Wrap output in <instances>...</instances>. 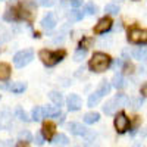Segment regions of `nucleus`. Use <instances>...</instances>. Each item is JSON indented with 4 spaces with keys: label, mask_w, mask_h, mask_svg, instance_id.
Segmentation results:
<instances>
[{
    "label": "nucleus",
    "mask_w": 147,
    "mask_h": 147,
    "mask_svg": "<svg viewBox=\"0 0 147 147\" xmlns=\"http://www.w3.org/2000/svg\"><path fill=\"white\" fill-rule=\"evenodd\" d=\"M90 69L94 71V72H103L106 71L109 66H110V57L106 55V53H94L90 63H88Z\"/></svg>",
    "instance_id": "obj_1"
},
{
    "label": "nucleus",
    "mask_w": 147,
    "mask_h": 147,
    "mask_svg": "<svg viewBox=\"0 0 147 147\" xmlns=\"http://www.w3.org/2000/svg\"><path fill=\"white\" fill-rule=\"evenodd\" d=\"M38 56H40L41 62L46 66H53V65H56L57 62L62 60V57L65 56V52H55V53H52L49 50H40Z\"/></svg>",
    "instance_id": "obj_2"
},
{
    "label": "nucleus",
    "mask_w": 147,
    "mask_h": 147,
    "mask_svg": "<svg viewBox=\"0 0 147 147\" xmlns=\"http://www.w3.org/2000/svg\"><path fill=\"white\" fill-rule=\"evenodd\" d=\"M32 59H34V52L31 49H25V50H21L13 56V63H15L16 68H24V66H27Z\"/></svg>",
    "instance_id": "obj_3"
},
{
    "label": "nucleus",
    "mask_w": 147,
    "mask_h": 147,
    "mask_svg": "<svg viewBox=\"0 0 147 147\" xmlns=\"http://www.w3.org/2000/svg\"><path fill=\"white\" fill-rule=\"evenodd\" d=\"M128 40L131 43H147V30H138V28H132L128 32Z\"/></svg>",
    "instance_id": "obj_4"
},
{
    "label": "nucleus",
    "mask_w": 147,
    "mask_h": 147,
    "mask_svg": "<svg viewBox=\"0 0 147 147\" xmlns=\"http://www.w3.org/2000/svg\"><path fill=\"white\" fill-rule=\"evenodd\" d=\"M129 119L124 115V113H119L115 116V128L119 134H124L128 128H129Z\"/></svg>",
    "instance_id": "obj_5"
},
{
    "label": "nucleus",
    "mask_w": 147,
    "mask_h": 147,
    "mask_svg": "<svg viewBox=\"0 0 147 147\" xmlns=\"http://www.w3.org/2000/svg\"><path fill=\"white\" fill-rule=\"evenodd\" d=\"M68 129L74 134V136H80V137H84V136H87V134H88L87 128H85L82 124H80V122H69V124H68Z\"/></svg>",
    "instance_id": "obj_6"
},
{
    "label": "nucleus",
    "mask_w": 147,
    "mask_h": 147,
    "mask_svg": "<svg viewBox=\"0 0 147 147\" xmlns=\"http://www.w3.org/2000/svg\"><path fill=\"white\" fill-rule=\"evenodd\" d=\"M66 105H68V109L71 110V112H75V110L81 109V106H82L81 97L78 94H69L68 100H66Z\"/></svg>",
    "instance_id": "obj_7"
},
{
    "label": "nucleus",
    "mask_w": 147,
    "mask_h": 147,
    "mask_svg": "<svg viewBox=\"0 0 147 147\" xmlns=\"http://www.w3.org/2000/svg\"><path fill=\"white\" fill-rule=\"evenodd\" d=\"M110 27H112V19H110V18H102L99 22L96 24L94 31H96L97 34H103V32L109 31Z\"/></svg>",
    "instance_id": "obj_8"
},
{
    "label": "nucleus",
    "mask_w": 147,
    "mask_h": 147,
    "mask_svg": "<svg viewBox=\"0 0 147 147\" xmlns=\"http://www.w3.org/2000/svg\"><path fill=\"white\" fill-rule=\"evenodd\" d=\"M55 129H56V127L53 122H44L43 128H41V134L44 136L46 140H52L55 137Z\"/></svg>",
    "instance_id": "obj_9"
},
{
    "label": "nucleus",
    "mask_w": 147,
    "mask_h": 147,
    "mask_svg": "<svg viewBox=\"0 0 147 147\" xmlns=\"http://www.w3.org/2000/svg\"><path fill=\"white\" fill-rule=\"evenodd\" d=\"M21 10H22V16L25 19H31L32 18V12L35 10V3L32 2H24L21 5Z\"/></svg>",
    "instance_id": "obj_10"
},
{
    "label": "nucleus",
    "mask_w": 147,
    "mask_h": 147,
    "mask_svg": "<svg viewBox=\"0 0 147 147\" xmlns=\"http://www.w3.org/2000/svg\"><path fill=\"white\" fill-rule=\"evenodd\" d=\"M56 27V18H55V15L53 13H47L43 19H41V28H44V30H53Z\"/></svg>",
    "instance_id": "obj_11"
},
{
    "label": "nucleus",
    "mask_w": 147,
    "mask_h": 147,
    "mask_svg": "<svg viewBox=\"0 0 147 147\" xmlns=\"http://www.w3.org/2000/svg\"><path fill=\"white\" fill-rule=\"evenodd\" d=\"M43 112H44V116H47V118H59L62 115L59 106H46V107H43Z\"/></svg>",
    "instance_id": "obj_12"
},
{
    "label": "nucleus",
    "mask_w": 147,
    "mask_h": 147,
    "mask_svg": "<svg viewBox=\"0 0 147 147\" xmlns=\"http://www.w3.org/2000/svg\"><path fill=\"white\" fill-rule=\"evenodd\" d=\"M131 55L134 56V59H137V60H140V62L147 63V49H146V47H138V49H134Z\"/></svg>",
    "instance_id": "obj_13"
},
{
    "label": "nucleus",
    "mask_w": 147,
    "mask_h": 147,
    "mask_svg": "<svg viewBox=\"0 0 147 147\" xmlns=\"http://www.w3.org/2000/svg\"><path fill=\"white\" fill-rule=\"evenodd\" d=\"M112 85H113L115 88L121 90V88H124L125 85H127V81H125V78L122 77L121 74H115L113 78H112Z\"/></svg>",
    "instance_id": "obj_14"
},
{
    "label": "nucleus",
    "mask_w": 147,
    "mask_h": 147,
    "mask_svg": "<svg viewBox=\"0 0 147 147\" xmlns=\"http://www.w3.org/2000/svg\"><path fill=\"white\" fill-rule=\"evenodd\" d=\"M49 97H50V100L55 103V106L62 107V106H63V103H65V100H63V96L60 94L59 91H50Z\"/></svg>",
    "instance_id": "obj_15"
},
{
    "label": "nucleus",
    "mask_w": 147,
    "mask_h": 147,
    "mask_svg": "<svg viewBox=\"0 0 147 147\" xmlns=\"http://www.w3.org/2000/svg\"><path fill=\"white\" fill-rule=\"evenodd\" d=\"M25 88H27V84H25V82H22V81L12 82V84H10V87H9V90H10L12 93H15V94H21V93H24V91H25Z\"/></svg>",
    "instance_id": "obj_16"
},
{
    "label": "nucleus",
    "mask_w": 147,
    "mask_h": 147,
    "mask_svg": "<svg viewBox=\"0 0 147 147\" xmlns=\"http://www.w3.org/2000/svg\"><path fill=\"white\" fill-rule=\"evenodd\" d=\"M113 100H115V105L118 106V109H119V107H124V106H127V105H128V102H129L128 96H127V94H124V93H119V94H116Z\"/></svg>",
    "instance_id": "obj_17"
},
{
    "label": "nucleus",
    "mask_w": 147,
    "mask_h": 147,
    "mask_svg": "<svg viewBox=\"0 0 147 147\" xmlns=\"http://www.w3.org/2000/svg\"><path fill=\"white\" fill-rule=\"evenodd\" d=\"M10 77V66L7 63L0 62V81H6Z\"/></svg>",
    "instance_id": "obj_18"
},
{
    "label": "nucleus",
    "mask_w": 147,
    "mask_h": 147,
    "mask_svg": "<svg viewBox=\"0 0 147 147\" xmlns=\"http://www.w3.org/2000/svg\"><path fill=\"white\" fill-rule=\"evenodd\" d=\"M116 110H118V106L115 105V100H113V99L109 100V102H106L105 106H103V112H105L106 115H113Z\"/></svg>",
    "instance_id": "obj_19"
},
{
    "label": "nucleus",
    "mask_w": 147,
    "mask_h": 147,
    "mask_svg": "<svg viewBox=\"0 0 147 147\" xmlns=\"http://www.w3.org/2000/svg\"><path fill=\"white\" fill-rule=\"evenodd\" d=\"M110 88H112L110 82H109V81H106V80H103V81L100 82V85H99V88H97V93H99V94L103 97V96H106V94H109V93H110Z\"/></svg>",
    "instance_id": "obj_20"
},
{
    "label": "nucleus",
    "mask_w": 147,
    "mask_h": 147,
    "mask_svg": "<svg viewBox=\"0 0 147 147\" xmlns=\"http://www.w3.org/2000/svg\"><path fill=\"white\" fill-rule=\"evenodd\" d=\"M84 122L85 124H88V125H91V124H94V122H97L100 119V115L97 113V112H88V113H85L84 115Z\"/></svg>",
    "instance_id": "obj_21"
},
{
    "label": "nucleus",
    "mask_w": 147,
    "mask_h": 147,
    "mask_svg": "<svg viewBox=\"0 0 147 147\" xmlns=\"http://www.w3.org/2000/svg\"><path fill=\"white\" fill-rule=\"evenodd\" d=\"M43 116H44L43 107H40V106H35V107L32 109V112H31V118H32V121L38 122V121H41V119H43Z\"/></svg>",
    "instance_id": "obj_22"
},
{
    "label": "nucleus",
    "mask_w": 147,
    "mask_h": 147,
    "mask_svg": "<svg viewBox=\"0 0 147 147\" xmlns=\"http://www.w3.org/2000/svg\"><path fill=\"white\" fill-rule=\"evenodd\" d=\"M52 143L56 144V146H65V144L69 143V140H68V137L65 136V134H57V136H55L52 138Z\"/></svg>",
    "instance_id": "obj_23"
},
{
    "label": "nucleus",
    "mask_w": 147,
    "mask_h": 147,
    "mask_svg": "<svg viewBox=\"0 0 147 147\" xmlns=\"http://www.w3.org/2000/svg\"><path fill=\"white\" fill-rule=\"evenodd\" d=\"M143 103H144L143 97H132V99H129V102H128V105L131 106V109H132V110L140 109V107L143 106Z\"/></svg>",
    "instance_id": "obj_24"
},
{
    "label": "nucleus",
    "mask_w": 147,
    "mask_h": 147,
    "mask_svg": "<svg viewBox=\"0 0 147 147\" xmlns=\"http://www.w3.org/2000/svg\"><path fill=\"white\" fill-rule=\"evenodd\" d=\"M68 16H69L71 21H80V19H82L84 13H82V10H80V9H74V10L69 12Z\"/></svg>",
    "instance_id": "obj_25"
},
{
    "label": "nucleus",
    "mask_w": 147,
    "mask_h": 147,
    "mask_svg": "<svg viewBox=\"0 0 147 147\" xmlns=\"http://www.w3.org/2000/svg\"><path fill=\"white\" fill-rule=\"evenodd\" d=\"M100 99H102V96L99 94V93H93V94H90V97H88V106L90 107H94L97 103L100 102Z\"/></svg>",
    "instance_id": "obj_26"
},
{
    "label": "nucleus",
    "mask_w": 147,
    "mask_h": 147,
    "mask_svg": "<svg viewBox=\"0 0 147 147\" xmlns=\"http://www.w3.org/2000/svg\"><path fill=\"white\" fill-rule=\"evenodd\" d=\"M85 56H87V49H80V50L74 53V60L75 62H81V60H84Z\"/></svg>",
    "instance_id": "obj_27"
},
{
    "label": "nucleus",
    "mask_w": 147,
    "mask_h": 147,
    "mask_svg": "<svg viewBox=\"0 0 147 147\" xmlns=\"http://www.w3.org/2000/svg\"><path fill=\"white\" fill-rule=\"evenodd\" d=\"M105 12L109 13V15H118L119 13V7L116 5H113V3H109V5L105 6Z\"/></svg>",
    "instance_id": "obj_28"
},
{
    "label": "nucleus",
    "mask_w": 147,
    "mask_h": 147,
    "mask_svg": "<svg viewBox=\"0 0 147 147\" xmlns=\"http://www.w3.org/2000/svg\"><path fill=\"white\" fill-rule=\"evenodd\" d=\"M84 12L87 15H96L97 13V6L94 3H87V5H85V7H84Z\"/></svg>",
    "instance_id": "obj_29"
},
{
    "label": "nucleus",
    "mask_w": 147,
    "mask_h": 147,
    "mask_svg": "<svg viewBox=\"0 0 147 147\" xmlns=\"http://www.w3.org/2000/svg\"><path fill=\"white\" fill-rule=\"evenodd\" d=\"M15 116H16L18 119L24 121V122H28V116H27V113L22 110V107H16V110H15Z\"/></svg>",
    "instance_id": "obj_30"
},
{
    "label": "nucleus",
    "mask_w": 147,
    "mask_h": 147,
    "mask_svg": "<svg viewBox=\"0 0 147 147\" xmlns=\"http://www.w3.org/2000/svg\"><path fill=\"white\" fill-rule=\"evenodd\" d=\"M19 138L22 141H31L32 140V136H31V132H28V131H21L19 132Z\"/></svg>",
    "instance_id": "obj_31"
},
{
    "label": "nucleus",
    "mask_w": 147,
    "mask_h": 147,
    "mask_svg": "<svg viewBox=\"0 0 147 147\" xmlns=\"http://www.w3.org/2000/svg\"><path fill=\"white\" fill-rule=\"evenodd\" d=\"M44 136L43 134H35V144H38V146H41L43 143H44Z\"/></svg>",
    "instance_id": "obj_32"
},
{
    "label": "nucleus",
    "mask_w": 147,
    "mask_h": 147,
    "mask_svg": "<svg viewBox=\"0 0 147 147\" xmlns=\"http://www.w3.org/2000/svg\"><path fill=\"white\" fill-rule=\"evenodd\" d=\"M81 5H82V0H71V6L74 9H78Z\"/></svg>",
    "instance_id": "obj_33"
},
{
    "label": "nucleus",
    "mask_w": 147,
    "mask_h": 147,
    "mask_svg": "<svg viewBox=\"0 0 147 147\" xmlns=\"http://www.w3.org/2000/svg\"><path fill=\"white\" fill-rule=\"evenodd\" d=\"M38 3L41 5V6H44V7H47V6H52L55 2L53 0H38Z\"/></svg>",
    "instance_id": "obj_34"
},
{
    "label": "nucleus",
    "mask_w": 147,
    "mask_h": 147,
    "mask_svg": "<svg viewBox=\"0 0 147 147\" xmlns=\"http://www.w3.org/2000/svg\"><path fill=\"white\" fill-rule=\"evenodd\" d=\"M84 147H99V144L94 143V140H91V141H87V144H85Z\"/></svg>",
    "instance_id": "obj_35"
},
{
    "label": "nucleus",
    "mask_w": 147,
    "mask_h": 147,
    "mask_svg": "<svg viewBox=\"0 0 147 147\" xmlns=\"http://www.w3.org/2000/svg\"><path fill=\"white\" fill-rule=\"evenodd\" d=\"M141 94L147 97V82H146V84L143 85V87H141Z\"/></svg>",
    "instance_id": "obj_36"
},
{
    "label": "nucleus",
    "mask_w": 147,
    "mask_h": 147,
    "mask_svg": "<svg viewBox=\"0 0 147 147\" xmlns=\"http://www.w3.org/2000/svg\"><path fill=\"white\" fill-rule=\"evenodd\" d=\"M16 147H28V141H22V140H21Z\"/></svg>",
    "instance_id": "obj_37"
},
{
    "label": "nucleus",
    "mask_w": 147,
    "mask_h": 147,
    "mask_svg": "<svg viewBox=\"0 0 147 147\" xmlns=\"http://www.w3.org/2000/svg\"><path fill=\"white\" fill-rule=\"evenodd\" d=\"M2 121H3V118H2V113H0V124H2Z\"/></svg>",
    "instance_id": "obj_38"
}]
</instances>
